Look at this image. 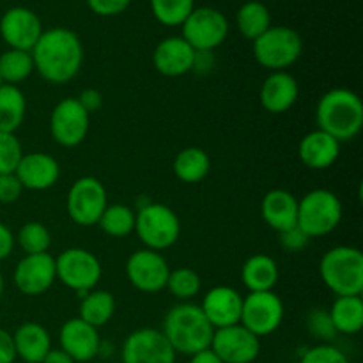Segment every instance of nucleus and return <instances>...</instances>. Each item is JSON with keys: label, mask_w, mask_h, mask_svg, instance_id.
Returning a JSON list of instances; mask_svg holds the SVG:
<instances>
[{"label": "nucleus", "mask_w": 363, "mask_h": 363, "mask_svg": "<svg viewBox=\"0 0 363 363\" xmlns=\"http://www.w3.org/2000/svg\"><path fill=\"white\" fill-rule=\"evenodd\" d=\"M34 71L50 84H66L73 80L84 64V46L77 32L66 27L43 30L41 38L30 50Z\"/></svg>", "instance_id": "f257e3e1"}, {"label": "nucleus", "mask_w": 363, "mask_h": 363, "mask_svg": "<svg viewBox=\"0 0 363 363\" xmlns=\"http://www.w3.org/2000/svg\"><path fill=\"white\" fill-rule=\"evenodd\" d=\"M243 296L230 286H216L202 298L201 308L215 330L240 325Z\"/></svg>", "instance_id": "6ab92c4d"}, {"label": "nucleus", "mask_w": 363, "mask_h": 363, "mask_svg": "<svg viewBox=\"0 0 363 363\" xmlns=\"http://www.w3.org/2000/svg\"><path fill=\"white\" fill-rule=\"evenodd\" d=\"M300 363H350L346 354L335 346L330 344H319V346L312 347L307 353L301 357Z\"/></svg>", "instance_id": "4c0bfd02"}, {"label": "nucleus", "mask_w": 363, "mask_h": 363, "mask_svg": "<svg viewBox=\"0 0 363 363\" xmlns=\"http://www.w3.org/2000/svg\"><path fill=\"white\" fill-rule=\"evenodd\" d=\"M25 255L35 254H48V248L52 245V234L48 227L41 222H27L14 238Z\"/></svg>", "instance_id": "72a5a7b5"}, {"label": "nucleus", "mask_w": 363, "mask_h": 363, "mask_svg": "<svg viewBox=\"0 0 363 363\" xmlns=\"http://www.w3.org/2000/svg\"><path fill=\"white\" fill-rule=\"evenodd\" d=\"M16 350H14L13 335L0 328V363H14Z\"/></svg>", "instance_id": "c03bdc74"}, {"label": "nucleus", "mask_w": 363, "mask_h": 363, "mask_svg": "<svg viewBox=\"0 0 363 363\" xmlns=\"http://www.w3.org/2000/svg\"><path fill=\"white\" fill-rule=\"evenodd\" d=\"M209 350L223 363H252L261 353V339L241 325L227 326L215 330Z\"/></svg>", "instance_id": "4468645a"}, {"label": "nucleus", "mask_w": 363, "mask_h": 363, "mask_svg": "<svg viewBox=\"0 0 363 363\" xmlns=\"http://www.w3.org/2000/svg\"><path fill=\"white\" fill-rule=\"evenodd\" d=\"M57 280L67 289L74 291L78 298H84L89 291L96 289L103 275L99 259L85 248H67L55 257Z\"/></svg>", "instance_id": "6e6552de"}, {"label": "nucleus", "mask_w": 363, "mask_h": 363, "mask_svg": "<svg viewBox=\"0 0 363 363\" xmlns=\"http://www.w3.org/2000/svg\"><path fill=\"white\" fill-rule=\"evenodd\" d=\"M16 358L25 363H41L52 350V337L48 330L39 323H23L13 333Z\"/></svg>", "instance_id": "393cba45"}, {"label": "nucleus", "mask_w": 363, "mask_h": 363, "mask_svg": "<svg viewBox=\"0 0 363 363\" xmlns=\"http://www.w3.org/2000/svg\"><path fill=\"white\" fill-rule=\"evenodd\" d=\"M254 57L262 67L273 71H286L293 66L303 52L301 35L286 25L269 27L264 34L252 41Z\"/></svg>", "instance_id": "0eeeda50"}, {"label": "nucleus", "mask_w": 363, "mask_h": 363, "mask_svg": "<svg viewBox=\"0 0 363 363\" xmlns=\"http://www.w3.org/2000/svg\"><path fill=\"white\" fill-rule=\"evenodd\" d=\"M23 194L20 179L16 174H0V202L2 204H13Z\"/></svg>", "instance_id": "ea45409f"}, {"label": "nucleus", "mask_w": 363, "mask_h": 363, "mask_svg": "<svg viewBox=\"0 0 363 363\" xmlns=\"http://www.w3.org/2000/svg\"><path fill=\"white\" fill-rule=\"evenodd\" d=\"M319 275L335 296H362L363 293V254L360 248H330L319 261Z\"/></svg>", "instance_id": "20e7f679"}, {"label": "nucleus", "mask_w": 363, "mask_h": 363, "mask_svg": "<svg viewBox=\"0 0 363 363\" xmlns=\"http://www.w3.org/2000/svg\"><path fill=\"white\" fill-rule=\"evenodd\" d=\"M181 28V38L195 52H213L229 35V21L225 14L215 7H195Z\"/></svg>", "instance_id": "9d476101"}, {"label": "nucleus", "mask_w": 363, "mask_h": 363, "mask_svg": "<svg viewBox=\"0 0 363 363\" xmlns=\"http://www.w3.org/2000/svg\"><path fill=\"white\" fill-rule=\"evenodd\" d=\"M34 73V60L30 52L23 50H6L0 55V80L2 84L18 85Z\"/></svg>", "instance_id": "2f4dec72"}, {"label": "nucleus", "mask_w": 363, "mask_h": 363, "mask_svg": "<svg viewBox=\"0 0 363 363\" xmlns=\"http://www.w3.org/2000/svg\"><path fill=\"white\" fill-rule=\"evenodd\" d=\"M318 130L335 138L339 144L358 137L363 126V103L350 89L337 87L325 92L315 106Z\"/></svg>", "instance_id": "f03ea898"}, {"label": "nucleus", "mask_w": 363, "mask_h": 363, "mask_svg": "<svg viewBox=\"0 0 363 363\" xmlns=\"http://www.w3.org/2000/svg\"><path fill=\"white\" fill-rule=\"evenodd\" d=\"M123 363H176V351L160 330L140 328L124 340Z\"/></svg>", "instance_id": "2eb2a0df"}, {"label": "nucleus", "mask_w": 363, "mask_h": 363, "mask_svg": "<svg viewBox=\"0 0 363 363\" xmlns=\"http://www.w3.org/2000/svg\"><path fill=\"white\" fill-rule=\"evenodd\" d=\"M342 202L332 190L318 188L298 201L296 225L308 238H321L333 233L342 220Z\"/></svg>", "instance_id": "423d86ee"}, {"label": "nucleus", "mask_w": 363, "mask_h": 363, "mask_svg": "<svg viewBox=\"0 0 363 363\" xmlns=\"http://www.w3.org/2000/svg\"><path fill=\"white\" fill-rule=\"evenodd\" d=\"M202 280L191 268L170 269L167 287L169 293L179 301H190L201 293Z\"/></svg>", "instance_id": "c9c22d12"}, {"label": "nucleus", "mask_w": 363, "mask_h": 363, "mask_svg": "<svg viewBox=\"0 0 363 363\" xmlns=\"http://www.w3.org/2000/svg\"><path fill=\"white\" fill-rule=\"evenodd\" d=\"M328 314L337 333L354 335L363 328L362 296H337Z\"/></svg>", "instance_id": "bb28decb"}, {"label": "nucleus", "mask_w": 363, "mask_h": 363, "mask_svg": "<svg viewBox=\"0 0 363 363\" xmlns=\"http://www.w3.org/2000/svg\"><path fill=\"white\" fill-rule=\"evenodd\" d=\"M300 96L296 78L287 71H273L268 74L259 91V101L269 113H286L294 106Z\"/></svg>", "instance_id": "4be33fe9"}, {"label": "nucleus", "mask_w": 363, "mask_h": 363, "mask_svg": "<svg viewBox=\"0 0 363 363\" xmlns=\"http://www.w3.org/2000/svg\"><path fill=\"white\" fill-rule=\"evenodd\" d=\"M308 330L312 335L319 340H332L337 335L335 328L332 325L328 311L325 308H315L311 315H308Z\"/></svg>", "instance_id": "58836bf2"}, {"label": "nucleus", "mask_w": 363, "mask_h": 363, "mask_svg": "<svg viewBox=\"0 0 363 363\" xmlns=\"http://www.w3.org/2000/svg\"><path fill=\"white\" fill-rule=\"evenodd\" d=\"M116 314V298L112 293L103 289H92L80 300V315L78 318L94 328H101Z\"/></svg>", "instance_id": "c756f323"}, {"label": "nucleus", "mask_w": 363, "mask_h": 363, "mask_svg": "<svg viewBox=\"0 0 363 363\" xmlns=\"http://www.w3.org/2000/svg\"><path fill=\"white\" fill-rule=\"evenodd\" d=\"M135 213V233L145 248L163 252L177 243L181 236V222L174 209L149 201Z\"/></svg>", "instance_id": "39448f33"}, {"label": "nucleus", "mask_w": 363, "mask_h": 363, "mask_svg": "<svg viewBox=\"0 0 363 363\" xmlns=\"http://www.w3.org/2000/svg\"><path fill=\"white\" fill-rule=\"evenodd\" d=\"M2 294H4V275L2 272H0V298H2Z\"/></svg>", "instance_id": "09e8293b"}, {"label": "nucleus", "mask_w": 363, "mask_h": 363, "mask_svg": "<svg viewBox=\"0 0 363 363\" xmlns=\"http://www.w3.org/2000/svg\"><path fill=\"white\" fill-rule=\"evenodd\" d=\"M209 169H211V160L201 147L183 149L177 152L172 163V170L177 179L188 184L201 183L209 174Z\"/></svg>", "instance_id": "c85d7f7f"}, {"label": "nucleus", "mask_w": 363, "mask_h": 363, "mask_svg": "<svg viewBox=\"0 0 363 363\" xmlns=\"http://www.w3.org/2000/svg\"><path fill=\"white\" fill-rule=\"evenodd\" d=\"M190 358H191L190 363H223L218 357H216L215 353H213L211 350H204V351H201V353L194 354V357H190Z\"/></svg>", "instance_id": "de8ad7c7"}, {"label": "nucleus", "mask_w": 363, "mask_h": 363, "mask_svg": "<svg viewBox=\"0 0 363 363\" xmlns=\"http://www.w3.org/2000/svg\"><path fill=\"white\" fill-rule=\"evenodd\" d=\"M59 344L64 353L69 354L73 362H91L98 357L101 350V339H99L98 328L87 325L80 318H73L60 326Z\"/></svg>", "instance_id": "a211bd4d"}, {"label": "nucleus", "mask_w": 363, "mask_h": 363, "mask_svg": "<svg viewBox=\"0 0 363 363\" xmlns=\"http://www.w3.org/2000/svg\"><path fill=\"white\" fill-rule=\"evenodd\" d=\"M23 155L16 135L0 131V174H13Z\"/></svg>", "instance_id": "e433bc0d"}, {"label": "nucleus", "mask_w": 363, "mask_h": 363, "mask_svg": "<svg viewBox=\"0 0 363 363\" xmlns=\"http://www.w3.org/2000/svg\"><path fill=\"white\" fill-rule=\"evenodd\" d=\"M14 243H16V241H14L11 229L6 223L0 222V261H4V259H7L13 254Z\"/></svg>", "instance_id": "a18cd8bd"}, {"label": "nucleus", "mask_w": 363, "mask_h": 363, "mask_svg": "<svg viewBox=\"0 0 363 363\" xmlns=\"http://www.w3.org/2000/svg\"><path fill=\"white\" fill-rule=\"evenodd\" d=\"M135 209L126 204H108L99 218L98 225L106 236L126 238L135 230Z\"/></svg>", "instance_id": "473e14b6"}, {"label": "nucleus", "mask_w": 363, "mask_h": 363, "mask_svg": "<svg viewBox=\"0 0 363 363\" xmlns=\"http://www.w3.org/2000/svg\"><path fill=\"white\" fill-rule=\"evenodd\" d=\"M162 333L172 350L186 357L209 350L215 328L209 325L201 305L181 301L167 312Z\"/></svg>", "instance_id": "7ed1b4c3"}, {"label": "nucleus", "mask_w": 363, "mask_h": 363, "mask_svg": "<svg viewBox=\"0 0 363 363\" xmlns=\"http://www.w3.org/2000/svg\"><path fill=\"white\" fill-rule=\"evenodd\" d=\"M236 25L240 34L248 41H255L272 27V14L269 9L259 0H248L238 9Z\"/></svg>", "instance_id": "7c9ffc66"}, {"label": "nucleus", "mask_w": 363, "mask_h": 363, "mask_svg": "<svg viewBox=\"0 0 363 363\" xmlns=\"http://www.w3.org/2000/svg\"><path fill=\"white\" fill-rule=\"evenodd\" d=\"M91 116L82 108L77 98L59 101L50 116V133L53 140L62 147H77L89 133Z\"/></svg>", "instance_id": "f8f14e48"}, {"label": "nucleus", "mask_w": 363, "mask_h": 363, "mask_svg": "<svg viewBox=\"0 0 363 363\" xmlns=\"http://www.w3.org/2000/svg\"><path fill=\"white\" fill-rule=\"evenodd\" d=\"M23 190L45 191L55 186L60 177V165L52 155L46 152H28L21 156L16 170Z\"/></svg>", "instance_id": "aec40b11"}, {"label": "nucleus", "mask_w": 363, "mask_h": 363, "mask_svg": "<svg viewBox=\"0 0 363 363\" xmlns=\"http://www.w3.org/2000/svg\"><path fill=\"white\" fill-rule=\"evenodd\" d=\"M77 99H78V103L82 105V108H84L85 112L89 113V116H91V113H94V112H98V110L101 108V105H103L101 92H99L98 89H92V87L84 89V91L80 92V96H78Z\"/></svg>", "instance_id": "37998d69"}, {"label": "nucleus", "mask_w": 363, "mask_h": 363, "mask_svg": "<svg viewBox=\"0 0 363 363\" xmlns=\"http://www.w3.org/2000/svg\"><path fill=\"white\" fill-rule=\"evenodd\" d=\"M57 280L55 257L50 254L25 255L13 273V282L25 296L45 294Z\"/></svg>", "instance_id": "f3484780"}, {"label": "nucleus", "mask_w": 363, "mask_h": 363, "mask_svg": "<svg viewBox=\"0 0 363 363\" xmlns=\"http://www.w3.org/2000/svg\"><path fill=\"white\" fill-rule=\"evenodd\" d=\"M284 312L286 311H284L282 300L273 291L248 293V296L243 298L240 325L255 337L262 339L280 328L284 321Z\"/></svg>", "instance_id": "9b49d317"}, {"label": "nucleus", "mask_w": 363, "mask_h": 363, "mask_svg": "<svg viewBox=\"0 0 363 363\" xmlns=\"http://www.w3.org/2000/svg\"><path fill=\"white\" fill-rule=\"evenodd\" d=\"M41 363H74L73 362V358L69 357V354L67 353H64L62 350H50L48 351V354H46L45 357V360H43Z\"/></svg>", "instance_id": "49530a36"}, {"label": "nucleus", "mask_w": 363, "mask_h": 363, "mask_svg": "<svg viewBox=\"0 0 363 363\" xmlns=\"http://www.w3.org/2000/svg\"><path fill=\"white\" fill-rule=\"evenodd\" d=\"M340 144L321 130L305 135L298 144V156L307 169L326 170L339 160Z\"/></svg>", "instance_id": "5701e85b"}, {"label": "nucleus", "mask_w": 363, "mask_h": 363, "mask_svg": "<svg viewBox=\"0 0 363 363\" xmlns=\"http://www.w3.org/2000/svg\"><path fill=\"white\" fill-rule=\"evenodd\" d=\"M131 0H87L89 9L98 16H117L130 7Z\"/></svg>", "instance_id": "a19ab883"}, {"label": "nucleus", "mask_w": 363, "mask_h": 363, "mask_svg": "<svg viewBox=\"0 0 363 363\" xmlns=\"http://www.w3.org/2000/svg\"><path fill=\"white\" fill-rule=\"evenodd\" d=\"M106 206H108L106 188L103 186L101 181L92 176H84L77 179L67 191V215L80 227L98 225Z\"/></svg>", "instance_id": "1a4fd4ad"}, {"label": "nucleus", "mask_w": 363, "mask_h": 363, "mask_svg": "<svg viewBox=\"0 0 363 363\" xmlns=\"http://www.w3.org/2000/svg\"><path fill=\"white\" fill-rule=\"evenodd\" d=\"M170 266L162 252L142 250L133 252L126 261V277L135 289L142 293H160L167 287Z\"/></svg>", "instance_id": "ddd939ff"}, {"label": "nucleus", "mask_w": 363, "mask_h": 363, "mask_svg": "<svg viewBox=\"0 0 363 363\" xmlns=\"http://www.w3.org/2000/svg\"><path fill=\"white\" fill-rule=\"evenodd\" d=\"M308 241H311V238H308L298 225L293 227V229L280 233V245H282L284 250L289 252V254H298V252H301L307 247Z\"/></svg>", "instance_id": "79ce46f5"}, {"label": "nucleus", "mask_w": 363, "mask_h": 363, "mask_svg": "<svg viewBox=\"0 0 363 363\" xmlns=\"http://www.w3.org/2000/svg\"><path fill=\"white\" fill-rule=\"evenodd\" d=\"M195 50L181 35L162 39L152 52L155 69L163 77H183L194 69Z\"/></svg>", "instance_id": "412c9836"}, {"label": "nucleus", "mask_w": 363, "mask_h": 363, "mask_svg": "<svg viewBox=\"0 0 363 363\" xmlns=\"http://www.w3.org/2000/svg\"><path fill=\"white\" fill-rule=\"evenodd\" d=\"M261 215L262 220L277 233H284L298 222V199L287 190L268 191L261 202Z\"/></svg>", "instance_id": "b1692460"}, {"label": "nucleus", "mask_w": 363, "mask_h": 363, "mask_svg": "<svg viewBox=\"0 0 363 363\" xmlns=\"http://www.w3.org/2000/svg\"><path fill=\"white\" fill-rule=\"evenodd\" d=\"M194 9L195 0H151L152 14L165 27H181Z\"/></svg>", "instance_id": "f704fd0d"}, {"label": "nucleus", "mask_w": 363, "mask_h": 363, "mask_svg": "<svg viewBox=\"0 0 363 363\" xmlns=\"http://www.w3.org/2000/svg\"><path fill=\"white\" fill-rule=\"evenodd\" d=\"M43 34V23L38 14L23 6L7 9L0 18V35L13 50L30 52Z\"/></svg>", "instance_id": "dca6fc26"}, {"label": "nucleus", "mask_w": 363, "mask_h": 363, "mask_svg": "<svg viewBox=\"0 0 363 363\" xmlns=\"http://www.w3.org/2000/svg\"><path fill=\"white\" fill-rule=\"evenodd\" d=\"M27 101L18 85H0V131L16 133L25 121Z\"/></svg>", "instance_id": "cd10ccee"}, {"label": "nucleus", "mask_w": 363, "mask_h": 363, "mask_svg": "<svg viewBox=\"0 0 363 363\" xmlns=\"http://www.w3.org/2000/svg\"><path fill=\"white\" fill-rule=\"evenodd\" d=\"M279 264L273 257L266 254H255L245 261L241 268V282L248 293H264L273 291L279 282Z\"/></svg>", "instance_id": "a878e982"}, {"label": "nucleus", "mask_w": 363, "mask_h": 363, "mask_svg": "<svg viewBox=\"0 0 363 363\" xmlns=\"http://www.w3.org/2000/svg\"><path fill=\"white\" fill-rule=\"evenodd\" d=\"M0 85H2V80H0Z\"/></svg>", "instance_id": "8fccbe9b"}]
</instances>
